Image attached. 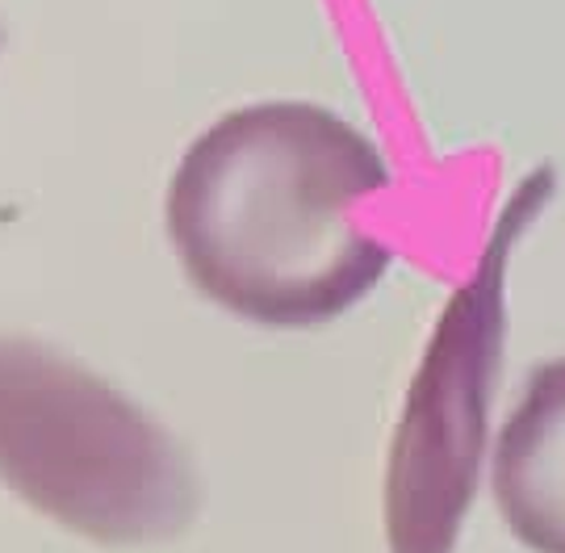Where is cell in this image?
<instances>
[{
    "instance_id": "1",
    "label": "cell",
    "mask_w": 565,
    "mask_h": 553,
    "mask_svg": "<svg viewBox=\"0 0 565 553\" xmlns=\"http://www.w3.org/2000/svg\"><path fill=\"white\" fill-rule=\"evenodd\" d=\"M390 181V156L343 114L252 102L189 143L163 226L189 286L226 315L273 331L323 328L394 265V247L356 223V205Z\"/></svg>"
},
{
    "instance_id": "2",
    "label": "cell",
    "mask_w": 565,
    "mask_h": 553,
    "mask_svg": "<svg viewBox=\"0 0 565 553\" xmlns=\"http://www.w3.org/2000/svg\"><path fill=\"white\" fill-rule=\"evenodd\" d=\"M0 487L93 545H160L198 520L181 440L76 357L0 336Z\"/></svg>"
},
{
    "instance_id": "3",
    "label": "cell",
    "mask_w": 565,
    "mask_h": 553,
    "mask_svg": "<svg viewBox=\"0 0 565 553\" xmlns=\"http://www.w3.org/2000/svg\"><path fill=\"white\" fill-rule=\"evenodd\" d=\"M553 198L557 168H527L494 210L469 277L436 315L385 453L382 524L390 553H457L494 449L490 419L507 361L511 260Z\"/></svg>"
},
{
    "instance_id": "4",
    "label": "cell",
    "mask_w": 565,
    "mask_h": 553,
    "mask_svg": "<svg viewBox=\"0 0 565 553\" xmlns=\"http://www.w3.org/2000/svg\"><path fill=\"white\" fill-rule=\"evenodd\" d=\"M490 494L527 553H565V357L527 369L490 449Z\"/></svg>"
},
{
    "instance_id": "5",
    "label": "cell",
    "mask_w": 565,
    "mask_h": 553,
    "mask_svg": "<svg viewBox=\"0 0 565 553\" xmlns=\"http://www.w3.org/2000/svg\"><path fill=\"white\" fill-rule=\"evenodd\" d=\"M0 46H4V30H0Z\"/></svg>"
}]
</instances>
